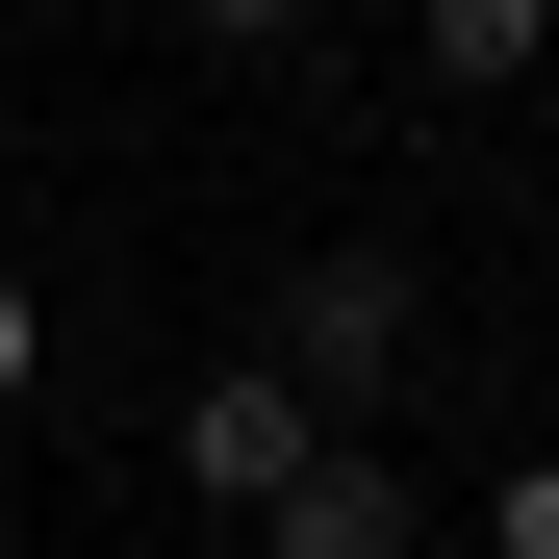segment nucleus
I'll use <instances>...</instances> for the list:
<instances>
[{"mask_svg": "<svg viewBox=\"0 0 559 559\" xmlns=\"http://www.w3.org/2000/svg\"><path fill=\"white\" fill-rule=\"evenodd\" d=\"M254 559H407V457H382V432H331L306 484L254 509Z\"/></svg>", "mask_w": 559, "mask_h": 559, "instance_id": "obj_2", "label": "nucleus"}, {"mask_svg": "<svg viewBox=\"0 0 559 559\" xmlns=\"http://www.w3.org/2000/svg\"><path fill=\"white\" fill-rule=\"evenodd\" d=\"M559 26H534V0H432V76H457V103H509V76H534Z\"/></svg>", "mask_w": 559, "mask_h": 559, "instance_id": "obj_4", "label": "nucleus"}, {"mask_svg": "<svg viewBox=\"0 0 559 559\" xmlns=\"http://www.w3.org/2000/svg\"><path fill=\"white\" fill-rule=\"evenodd\" d=\"M484 559H559V457H534V484H509V509H484Z\"/></svg>", "mask_w": 559, "mask_h": 559, "instance_id": "obj_5", "label": "nucleus"}, {"mask_svg": "<svg viewBox=\"0 0 559 559\" xmlns=\"http://www.w3.org/2000/svg\"><path fill=\"white\" fill-rule=\"evenodd\" d=\"M254 382L306 407V432H356V407L407 382V254H306V280H280V356H254Z\"/></svg>", "mask_w": 559, "mask_h": 559, "instance_id": "obj_1", "label": "nucleus"}, {"mask_svg": "<svg viewBox=\"0 0 559 559\" xmlns=\"http://www.w3.org/2000/svg\"><path fill=\"white\" fill-rule=\"evenodd\" d=\"M306 407H280V382H204V407H178V484H204V509H280V484H306Z\"/></svg>", "mask_w": 559, "mask_h": 559, "instance_id": "obj_3", "label": "nucleus"}, {"mask_svg": "<svg viewBox=\"0 0 559 559\" xmlns=\"http://www.w3.org/2000/svg\"><path fill=\"white\" fill-rule=\"evenodd\" d=\"M0 407H26V280H0Z\"/></svg>", "mask_w": 559, "mask_h": 559, "instance_id": "obj_6", "label": "nucleus"}]
</instances>
